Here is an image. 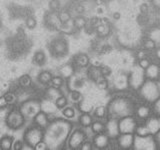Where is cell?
<instances>
[{
  "mask_svg": "<svg viewBox=\"0 0 160 150\" xmlns=\"http://www.w3.org/2000/svg\"><path fill=\"white\" fill-rule=\"evenodd\" d=\"M110 111L113 113L115 116L125 117L128 116L130 112V107L127 101L123 99H117L113 101L110 105Z\"/></svg>",
  "mask_w": 160,
  "mask_h": 150,
  "instance_id": "1",
  "label": "cell"
},
{
  "mask_svg": "<svg viewBox=\"0 0 160 150\" xmlns=\"http://www.w3.org/2000/svg\"><path fill=\"white\" fill-rule=\"evenodd\" d=\"M141 94L149 101L157 100L159 97V89L157 84L152 82V81L146 82L141 88Z\"/></svg>",
  "mask_w": 160,
  "mask_h": 150,
  "instance_id": "2",
  "label": "cell"
},
{
  "mask_svg": "<svg viewBox=\"0 0 160 150\" xmlns=\"http://www.w3.org/2000/svg\"><path fill=\"white\" fill-rule=\"evenodd\" d=\"M24 138H25L26 142L28 143L29 146L35 147V145L41 141L42 133L37 128H30V129H28L27 130Z\"/></svg>",
  "mask_w": 160,
  "mask_h": 150,
  "instance_id": "3",
  "label": "cell"
},
{
  "mask_svg": "<svg viewBox=\"0 0 160 150\" xmlns=\"http://www.w3.org/2000/svg\"><path fill=\"white\" fill-rule=\"evenodd\" d=\"M118 129H119V133H132L135 131L136 129V124L133 118L131 117H124L121 120L119 121L118 123Z\"/></svg>",
  "mask_w": 160,
  "mask_h": 150,
  "instance_id": "4",
  "label": "cell"
},
{
  "mask_svg": "<svg viewBox=\"0 0 160 150\" xmlns=\"http://www.w3.org/2000/svg\"><path fill=\"white\" fill-rule=\"evenodd\" d=\"M7 125L11 128H18L20 127L24 122L23 116L17 111L11 112L9 115L7 116Z\"/></svg>",
  "mask_w": 160,
  "mask_h": 150,
  "instance_id": "5",
  "label": "cell"
},
{
  "mask_svg": "<svg viewBox=\"0 0 160 150\" xmlns=\"http://www.w3.org/2000/svg\"><path fill=\"white\" fill-rule=\"evenodd\" d=\"M84 142V134L82 131L80 130H75L72 135L70 136V139H69V146L70 148H77L79 147L80 145Z\"/></svg>",
  "mask_w": 160,
  "mask_h": 150,
  "instance_id": "6",
  "label": "cell"
},
{
  "mask_svg": "<svg viewBox=\"0 0 160 150\" xmlns=\"http://www.w3.org/2000/svg\"><path fill=\"white\" fill-rule=\"evenodd\" d=\"M119 145L124 149H127L131 147L133 144V135L131 133H122L118 139Z\"/></svg>",
  "mask_w": 160,
  "mask_h": 150,
  "instance_id": "7",
  "label": "cell"
},
{
  "mask_svg": "<svg viewBox=\"0 0 160 150\" xmlns=\"http://www.w3.org/2000/svg\"><path fill=\"white\" fill-rule=\"evenodd\" d=\"M108 136L105 135V134H101V133H99L95 137H94V144L97 146L98 148H104L107 146L108 144Z\"/></svg>",
  "mask_w": 160,
  "mask_h": 150,
  "instance_id": "8",
  "label": "cell"
},
{
  "mask_svg": "<svg viewBox=\"0 0 160 150\" xmlns=\"http://www.w3.org/2000/svg\"><path fill=\"white\" fill-rule=\"evenodd\" d=\"M159 127H160V124H159V120L157 118H152L148 121L147 129H148V131H149V133H152V134L158 133Z\"/></svg>",
  "mask_w": 160,
  "mask_h": 150,
  "instance_id": "9",
  "label": "cell"
},
{
  "mask_svg": "<svg viewBox=\"0 0 160 150\" xmlns=\"http://www.w3.org/2000/svg\"><path fill=\"white\" fill-rule=\"evenodd\" d=\"M158 73H159V68L157 65L150 64V65L146 68V75L147 77H149L150 79H157Z\"/></svg>",
  "mask_w": 160,
  "mask_h": 150,
  "instance_id": "10",
  "label": "cell"
},
{
  "mask_svg": "<svg viewBox=\"0 0 160 150\" xmlns=\"http://www.w3.org/2000/svg\"><path fill=\"white\" fill-rule=\"evenodd\" d=\"M107 130L110 136L114 137L119 134V129H118V123L114 120H111L107 125Z\"/></svg>",
  "mask_w": 160,
  "mask_h": 150,
  "instance_id": "11",
  "label": "cell"
},
{
  "mask_svg": "<svg viewBox=\"0 0 160 150\" xmlns=\"http://www.w3.org/2000/svg\"><path fill=\"white\" fill-rule=\"evenodd\" d=\"M34 120H35L36 124H38L40 127H45L47 125V116L45 113H43V112L37 113Z\"/></svg>",
  "mask_w": 160,
  "mask_h": 150,
  "instance_id": "12",
  "label": "cell"
},
{
  "mask_svg": "<svg viewBox=\"0 0 160 150\" xmlns=\"http://www.w3.org/2000/svg\"><path fill=\"white\" fill-rule=\"evenodd\" d=\"M13 146V137L6 136L3 137L1 141V147L3 150H9L11 147Z\"/></svg>",
  "mask_w": 160,
  "mask_h": 150,
  "instance_id": "13",
  "label": "cell"
},
{
  "mask_svg": "<svg viewBox=\"0 0 160 150\" xmlns=\"http://www.w3.org/2000/svg\"><path fill=\"white\" fill-rule=\"evenodd\" d=\"M60 73H61L62 77H64V78H69L73 74V67L69 65V64H66V65L62 66V68L60 69Z\"/></svg>",
  "mask_w": 160,
  "mask_h": 150,
  "instance_id": "14",
  "label": "cell"
},
{
  "mask_svg": "<svg viewBox=\"0 0 160 150\" xmlns=\"http://www.w3.org/2000/svg\"><path fill=\"white\" fill-rule=\"evenodd\" d=\"M67 50V45L65 41H57L54 44V51L56 53L61 54V53H65Z\"/></svg>",
  "mask_w": 160,
  "mask_h": 150,
  "instance_id": "15",
  "label": "cell"
},
{
  "mask_svg": "<svg viewBox=\"0 0 160 150\" xmlns=\"http://www.w3.org/2000/svg\"><path fill=\"white\" fill-rule=\"evenodd\" d=\"M39 81L43 84H46L48 82H51V79L53 78V76H52V74L50 73V72L48 71H43L41 72V73L39 74Z\"/></svg>",
  "mask_w": 160,
  "mask_h": 150,
  "instance_id": "16",
  "label": "cell"
},
{
  "mask_svg": "<svg viewBox=\"0 0 160 150\" xmlns=\"http://www.w3.org/2000/svg\"><path fill=\"white\" fill-rule=\"evenodd\" d=\"M75 60H76V63H77L79 66H82V67L87 66V64L89 63V57L85 54H79Z\"/></svg>",
  "mask_w": 160,
  "mask_h": 150,
  "instance_id": "17",
  "label": "cell"
},
{
  "mask_svg": "<svg viewBox=\"0 0 160 150\" xmlns=\"http://www.w3.org/2000/svg\"><path fill=\"white\" fill-rule=\"evenodd\" d=\"M80 123H81V125H82V126H84V127L91 126V124H92V117L88 114V113H84V114H82L81 117H80Z\"/></svg>",
  "mask_w": 160,
  "mask_h": 150,
  "instance_id": "18",
  "label": "cell"
},
{
  "mask_svg": "<svg viewBox=\"0 0 160 150\" xmlns=\"http://www.w3.org/2000/svg\"><path fill=\"white\" fill-rule=\"evenodd\" d=\"M86 19L82 17V16H78L74 19V26L77 28V29H83L84 27L86 26Z\"/></svg>",
  "mask_w": 160,
  "mask_h": 150,
  "instance_id": "19",
  "label": "cell"
},
{
  "mask_svg": "<svg viewBox=\"0 0 160 150\" xmlns=\"http://www.w3.org/2000/svg\"><path fill=\"white\" fill-rule=\"evenodd\" d=\"M71 19V16H70V13L67 11H61L60 13L58 14V20L62 24H66L70 21Z\"/></svg>",
  "mask_w": 160,
  "mask_h": 150,
  "instance_id": "20",
  "label": "cell"
},
{
  "mask_svg": "<svg viewBox=\"0 0 160 150\" xmlns=\"http://www.w3.org/2000/svg\"><path fill=\"white\" fill-rule=\"evenodd\" d=\"M18 83L19 85L21 87H28V86H30V84H31V79H30V77L28 76V75H22L21 77L19 78L18 80Z\"/></svg>",
  "mask_w": 160,
  "mask_h": 150,
  "instance_id": "21",
  "label": "cell"
},
{
  "mask_svg": "<svg viewBox=\"0 0 160 150\" xmlns=\"http://www.w3.org/2000/svg\"><path fill=\"white\" fill-rule=\"evenodd\" d=\"M96 31L100 36H106L109 33V27H108L107 24H100L96 28Z\"/></svg>",
  "mask_w": 160,
  "mask_h": 150,
  "instance_id": "22",
  "label": "cell"
},
{
  "mask_svg": "<svg viewBox=\"0 0 160 150\" xmlns=\"http://www.w3.org/2000/svg\"><path fill=\"white\" fill-rule=\"evenodd\" d=\"M91 129L96 134H99V133H101L104 130V125L101 122H92Z\"/></svg>",
  "mask_w": 160,
  "mask_h": 150,
  "instance_id": "23",
  "label": "cell"
},
{
  "mask_svg": "<svg viewBox=\"0 0 160 150\" xmlns=\"http://www.w3.org/2000/svg\"><path fill=\"white\" fill-rule=\"evenodd\" d=\"M149 113H150V109L146 106L139 107L138 110H137V114L140 118H146V117L149 115Z\"/></svg>",
  "mask_w": 160,
  "mask_h": 150,
  "instance_id": "24",
  "label": "cell"
},
{
  "mask_svg": "<svg viewBox=\"0 0 160 150\" xmlns=\"http://www.w3.org/2000/svg\"><path fill=\"white\" fill-rule=\"evenodd\" d=\"M34 61L37 64H43L45 61V54L43 53L42 51H37L34 55Z\"/></svg>",
  "mask_w": 160,
  "mask_h": 150,
  "instance_id": "25",
  "label": "cell"
},
{
  "mask_svg": "<svg viewBox=\"0 0 160 150\" xmlns=\"http://www.w3.org/2000/svg\"><path fill=\"white\" fill-rule=\"evenodd\" d=\"M48 96L50 97L51 99H55V100H57L59 97H61V93H60L58 90H57V88H51L49 89V91H48Z\"/></svg>",
  "mask_w": 160,
  "mask_h": 150,
  "instance_id": "26",
  "label": "cell"
},
{
  "mask_svg": "<svg viewBox=\"0 0 160 150\" xmlns=\"http://www.w3.org/2000/svg\"><path fill=\"white\" fill-rule=\"evenodd\" d=\"M55 104H56V106H57L58 109H63L67 105V99H66V97L65 96L59 97V98L56 100Z\"/></svg>",
  "mask_w": 160,
  "mask_h": 150,
  "instance_id": "27",
  "label": "cell"
},
{
  "mask_svg": "<svg viewBox=\"0 0 160 150\" xmlns=\"http://www.w3.org/2000/svg\"><path fill=\"white\" fill-rule=\"evenodd\" d=\"M62 83H63V79H62V77H60V76L53 77V78L51 79V84L54 88H59L62 85Z\"/></svg>",
  "mask_w": 160,
  "mask_h": 150,
  "instance_id": "28",
  "label": "cell"
},
{
  "mask_svg": "<svg viewBox=\"0 0 160 150\" xmlns=\"http://www.w3.org/2000/svg\"><path fill=\"white\" fill-rule=\"evenodd\" d=\"M63 115L65 116V117H67V118H73L74 115H75L74 109L71 108V107H66L63 110Z\"/></svg>",
  "mask_w": 160,
  "mask_h": 150,
  "instance_id": "29",
  "label": "cell"
},
{
  "mask_svg": "<svg viewBox=\"0 0 160 150\" xmlns=\"http://www.w3.org/2000/svg\"><path fill=\"white\" fill-rule=\"evenodd\" d=\"M97 87L100 89V90H105V89L108 87V81L105 78H101L97 81Z\"/></svg>",
  "mask_w": 160,
  "mask_h": 150,
  "instance_id": "30",
  "label": "cell"
},
{
  "mask_svg": "<svg viewBox=\"0 0 160 150\" xmlns=\"http://www.w3.org/2000/svg\"><path fill=\"white\" fill-rule=\"evenodd\" d=\"M143 46H144V48H146V49H148V50H152L156 47V43H155L154 40L148 39L143 43Z\"/></svg>",
  "mask_w": 160,
  "mask_h": 150,
  "instance_id": "31",
  "label": "cell"
},
{
  "mask_svg": "<svg viewBox=\"0 0 160 150\" xmlns=\"http://www.w3.org/2000/svg\"><path fill=\"white\" fill-rule=\"evenodd\" d=\"M135 130L139 136H147L149 134V131H148L147 127H138V128H136Z\"/></svg>",
  "mask_w": 160,
  "mask_h": 150,
  "instance_id": "32",
  "label": "cell"
},
{
  "mask_svg": "<svg viewBox=\"0 0 160 150\" xmlns=\"http://www.w3.org/2000/svg\"><path fill=\"white\" fill-rule=\"evenodd\" d=\"M26 26L29 28V29H34L36 27V20L33 17H29L26 20Z\"/></svg>",
  "mask_w": 160,
  "mask_h": 150,
  "instance_id": "33",
  "label": "cell"
},
{
  "mask_svg": "<svg viewBox=\"0 0 160 150\" xmlns=\"http://www.w3.org/2000/svg\"><path fill=\"white\" fill-rule=\"evenodd\" d=\"M105 108H104L103 106H99L98 108H96L95 110V115L99 117V118H102V117L105 116Z\"/></svg>",
  "mask_w": 160,
  "mask_h": 150,
  "instance_id": "34",
  "label": "cell"
},
{
  "mask_svg": "<svg viewBox=\"0 0 160 150\" xmlns=\"http://www.w3.org/2000/svg\"><path fill=\"white\" fill-rule=\"evenodd\" d=\"M71 99L75 101V102H79V101L82 100V95L80 94V93L78 91H73L71 93Z\"/></svg>",
  "mask_w": 160,
  "mask_h": 150,
  "instance_id": "35",
  "label": "cell"
},
{
  "mask_svg": "<svg viewBox=\"0 0 160 150\" xmlns=\"http://www.w3.org/2000/svg\"><path fill=\"white\" fill-rule=\"evenodd\" d=\"M79 108H80V110H81L82 112L84 113H88V112H90L91 111V105H89L88 103H81L79 105Z\"/></svg>",
  "mask_w": 160,
  "mask_h": 150,
  "instance_id": "36",
  "label": "cell"
},
{
  "mask_svg": "<svg viewBox=\"0 0 160 150\" xmlns=\"http://www.w3.org/2000/svg\"><path fill=\"white\" fill-rule=\"evenodd\" d=\"M150 65V61L146 58H141L139 60V66L143 68V69H146V68Z\"/></svg>",
  "mask_w": 160,
  "mask_h": 150,
  "instance_id": "37",
  "label": "cell"
},
{
  "mask_svg": "<svg viewBox=\"0 0 160 150\" xmlns=\"http://www.w3.org/2000/svg\"><path fill=\"white\" fill-rule=\"evenodd\" d=\"M4 97H5V99L7 101V103L8 104H10V103H13L14 101H15V95L13 94V93H6L5 95H4Z\"/></svg>",
  "mask_w": 160,
  "mask_h": 150,
  "instance_id": "38",
  "label": "cell"
},
{
  "mask_svg": "<svg viewBox=\"0 0 160 150\" xmlns=\"http://www.w3.org/2000/svg\"><path fill=\"white\" fill-rule=\"evenodd\" d=\"M60 6V2L59 1H56V0H53V1H50L49 3V7L50 9H52L53 11H56L59 8Z\"/></svg>",
  "mask_w": 160,
  "mask_h": 150,
  "instance_id": "39",
  "label": "cell"
},
{
  "mask_svg": "<svg viewBox=\"0 0 160 150\" xmlns=\"http://www.w3.org/2000/svg\"><path fill=\"white\" fill-rule=\"evenodd\" d=\"M101 75H103V76H108V75H110V72H111V70H110V68L108 67V66H104V67H102L101 68Z\"/></svg>",
  "mask_w": 160,
  "mask_h": 150,
  "instance_id": "40",
  "label": "cell"
},
{
  "mask_svg": "<svg viewBox=\"0 0 160 150\" xmlns=\"http://www.w3.org/2000/svg\"><path fill=\"white\" fill-rule=\"evenodd\" d=\"M35 149L36 150H45L46 149V144L42 142V141H40L39 143H37L35 145Z\"/></svg>",
  "mask_w": 160,
  "mask_h": 150,
  "instance_id": "41",
  "label": "cell"
},
{
  "mask_svg": "<svg viewBox=\"0 0 160 150\" xmlns=\"http://www.w3.org/2000/svg\"><path fill=\"white\" fill-rule=\"evenodd\" d=\"M12 147H13L14 150H19V149H21V148H22V142H21V141L17 140L16 142H14L13 146H12Z\"/></svg>",
  "mask_w": 160,
  "mask_h": 150,
  "instance_id": "42",
  "label": "cell"
},
{
  "mask_svg": "<svg viewBox=\"0 0 160 150\" xmlns=\"http://www.w3.org/2000/svg\"><path fill=\"white\" fill-rule=\"evenodd\" d=\"M82 150H91L92 149V145L90 142H85V143H82V146H81Z\"/></svg>",
  "mask_w": 160,
  "mask_h": 150,
  "instance_id": "43",
  "label": "cell"
},
{
  "mask_svg": "<svg viewBox=\"0 0 160 150\" xmlns=\"http://www.w3.org/2000/svg\"><path fill=\"white\" fill-rule=\"evenodd\" d=\"M75 11L77 12L78 14H82L83 12L85 11V8H84V6H82V5H78V6H76Z\"/></svg>",
  "mask_w": 160,
  "mask_h": 150,
  "instance_id": "44",
  "label": "cell"
},
{
  "mask_svg": "<svg viewBox=\"0 0 160 150\" xmlns=\"http://www.w3.org/2000/svg\"><path fill=\"white\" fill-rule=\"evenodd\" d=\"M6 104H8V103H7V101H6V99H5V97L2 96L1 98H0V106H1V107H4Z\"/></svg>",
  "mask_w": 160,
  "mask_h": 150,
  "instance_id": "45",
  "label": "cell"
},
{
  "mask_svg": "<svg viewBox=\"0 0 160 150\" xmlns=\"http://www.w3.org/2000/svg\"><path fill=\"white\" fill-rule=\"evenodd\" d=\"M120 17H121V15H120L119 12H114V13H113V18H114L115 20L120 19Z\"/></svg>",
  "mask_w": 160,
  "mask_h": 150,
  "instance_id": "46",
  "label": "cell"
},
{
  "mask_svg": "<svg viewBox=\"0 0 160 150\" xmlns=\"http://www.w3.org/2000/svg\"><path fill=\"white\" fill-rule=\"evenodd\" d=\"M92 64H93V66H96V67H99L100 65H101V62L99 61V60H94L93 62H92Z\"/></svg>",
  "mask_w": 160,
  "mask_h": 150,
  "instance_id": "47",
  "label": "cell"
},
{
  "mask_svg": "<svg viewBox=\"0 0 160 150\" xmlns=\"http://www.w3.org/2000/svg\"><path fill=\"white\" fill-rule=\"evenodd\" d=\"M147 10H148V7H147L146 4H143V5H141V11H142V12H144V13H146Z\"/></svg>",
  "mask_w": 160,
  "mask_h": 150,
  "instance_id": "48",
  "label": "cell"
},
{
  "mask_svg": "<svg viewBox=\"0 0 160 150\" xmlns=\"http://www.w3.org/2000/svg\"><path fill=\"white\" fill-rule=\"evenodd\" d=\"M155 109H156V111L159 112V100L157 99L156 100V105H155Z\"/></svg>",
  "mask_w": 160,
  "mask_h": 150,
  "instance_id": "49",
  "label": "cell"
},
{
  "mask_svg": "<svg viewBox=\"0 0 160 150\" xmlns=\"http://www.w3.org/2000/svg\"><path fill=\"white\" fill-rule=\"evenodd\" d=\"M102 10H103L102 8H101V7H99V8H98V13H99V14H101V13H102Z\"/></svg>",
  "mask_w": 160,
  "mask_h": 150,
  "instance_id": "50",
  "label": "cell"
}]
</instances>
